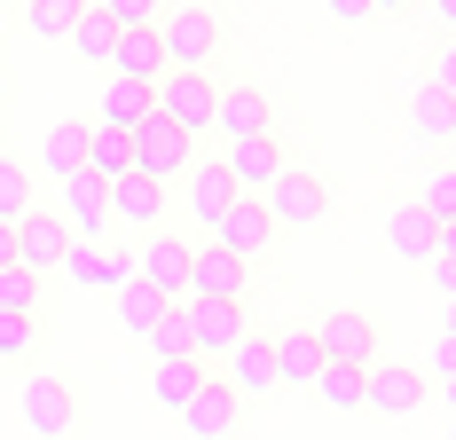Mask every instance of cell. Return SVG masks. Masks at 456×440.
Here are the masks:
<instances>
[{
    "instance_id": "e575fe53",
    "label": "cell",
    "mask_w": 456,
    "mask_h": 440,
    "mask_svg": "<svg viewBox=\"0 0 456 440\" xmlns=\"http://www.w3.org/2000/svg\"><path fill=\"white\" fill-rule=\"evenodd\" d=\"M417 205L441 220V228H456V166H433V174L417 181Z\"/></svg>"
},
{
    "instance_id": "6da1fadb",
    "label": "cell",
    "mask_w": 456,
    "mask_h": 440,
    "mask_svg": "<svg viewBox=\"0 0 456 440\" xmlns=\"http://www.w3.org/2000/svg\"><path fill=\"white\" fill-rule=\"evenodd\" d=\"M158 47H166V71H205L221 55V16L197 8V0H182V8L158 16Z\"/></svg>"
},
{
    "instance_id": "7dc6e473",
    "label": "cell",
    "mask_w": 456,
    "mask_h": 440,
    "mask_svg": "<svg viewBox=\"0 0 456 440\" xmlns=\"http://www.w3.org/2000/svg\"><path fill=\"white\" fill-rule=\"evenodd\" d=\"M0 8H24V0H0Z\"/></svg>"
},
{
    "instance_id": "74e56055",
    "label": "cell",
    "mask_w": 456,
    "mask_h": 440,
    "mask_svg": "<svg viewBox=\"0 0 456 440\" xmlns=\"http://www.w3.org/2000/svg\"><path fill=\"white\" fill-rule=\"evenodd\" d=\"M0 314H40V275L0 267Z\"/></svg>"
},
{
    "instance_id": "ac0fdd59",
    "label": "cell",
    "mask_w": 456,
    "mask_h": 440,
    "mask_svg": "<svg viewBox=\"0 0 456 440\" xmlns=\"http://www.w3.org/2000/svg\"><path fill=\"white\" fill-rule=\"evenodd\" d=\"M63 275H71V283H87V291H118V283H134V252L71 244V252H63Z\"/></svg>"
},
{
    "instance_id": "4fadbf2b",
    "label": "cell",
    "mask_w": 456,
    "mask_h": 440,
    "mask_svg": "<svg viewBox=\"0 0 456 440\" xmlns=\"http://www.w3.org/2000/svg\"><path fill=\"white\" fill-rule=\"evenodd\" d=\"M236 197H244V189L228 181V166H221V158H197V166L182 174V205H189V220H205V236H213V220H221L228 205H236Z\"/></svg>"
},
{
    "instance_id": "c3c4849f",
    "label": "cell",
    "mask_w": 456,
    "mask_h": 440,
    "mask_svg": "<svg viewBox=\"0 0 456 440\" xmlns=\"http://www.w3.org/2000/svg\"><path fill=\"white\" fill-rule=\"evenodd\" d=\"M0 94H8V79H0Z\"/></svg>"
},
{
    "instance_id": "52a82bcc",
    "label": "cell",
    "mask_w": 456,
    "mask_h": 440,
    "mask_svg": "<svg viewBox=\"0 0 456 440\" xmlns=\"http://www.w3.org/2000/svg\"><path fill=\"white\" fill-rule=\"evenodd\" d=\"M24 425H32V440H63L79 425V394H71L63 378L32 370V378H24Z\"/></svg>"
},
{
    "instance_id": "8992f818",
    "label": "cell",
    "mask_w": 456,
    "mask_h": 440,
    "mask_svg": "<svg viewBox=\"0 0 456 440\" xmlns=\"http://www.w3.org/2000/svg\"><path fill=\"white\" fill-rule=\"evenodd\" d=\"M221 166H228V181L244 197H268L291 158H283V134H252V142H221Z\"/></svg>"
},
{
    "instance_id": "484cf974",
    "label": "cell",
    "mask_w": 456,
    "mask_h": 440,
    "mask_svg": "<svg viewBox=\"0 0 456 440\" xmlns=\"http://www.w3.org/2000/svg\"><path fill=\"white\" fill-rule=\"evenodd\" d=\"M87 174L110 189V181H126L134 174V134H118V126H94L87 134Z\"/></svg>"
},
{
    "instance_id": "8fae6325",
    "label": "cell",
    "mask_w": 456,
    "mask_h": 440,
    "mask_svg": "<svg viewBox=\"0 0 456 440\" xmlns=\"http://www.w3.org/2000/svg\"><path fill=\"white\" fill-rule=\"evenodd\" d=\"M55 220L71 228V244H102V228H110V189H102L94 174H71V181H63Z\"/></svg>"
},
{
    "instance_id": "9a60e30c",
    "label": "cell",
    "mask_w": 456,
    "mask_h": 440,
    "mask_svg": "<svg viewBox=\"0 0 456 440\" xmlns=\"http://www.w3.org/2000/svg\"><path fill=\"white\" fill-rule=\"evenodd\" d=\"M63 252H71V228H63L55 213L16 220V267H24V275H47V267H63Z\"/></svg>"
},
{
    "instance_id": "e0dca14e",
    "label": "cell",
    "mask_w": 456,
    "mask_h": 440,
    "mask_svg": "<svg viewBox=\"0 0 456 440\" xmlns=\"http://www.w3.org/2000/svg\"><path fill=\"white\" fill-rule=\"evenodd\" d=\"M425 370H410V362H370V409L378 417H410L417 401H425Z\"/></svg>"
},
{
    "instance_id": "d6986e66",
    "label": "cell",
    "mask_w": 456,
    "mask_h": 440,
    "mask_svg": "<svg viewBox=\"0 0 456 440\" xmlns=\"http://www.w3.org/2000/svg\"><path fill=\"white\" fill-rule=\"evenodd\" d=\"M110 220H126V228H166V181H150V174H126V181H110Z\"/></svg>"
},
{
    "instance_id": "4dcf8cb0",
    "label": "cell",
    "mask_w": 456,
    "mask_h": 440,
    "mask_svg": "<svg viewBox=\"0 0 456 440\" xmlns=\"http://www.w3.org/2000/svg\"><path fill=\"white\" fill-rule=\"evenodd\" d=\"M71 47H79L87 63H110V55H118V24H110L102 8H79V24H71Z\"/></svg>"
},
{
    "instance_id": "1f68e13d",
    "label": "cell",
    "mask_w": 456,
    "mask_h": 440,
    "mask_svg": "<svg viewBox=\"0 0 456 440\" xmlns=\"http://www.w3.org/2000/svg\"><path fill=\"white\" fill-rule=\"evenodd\" d=\"M118 322H126L134 338H150V330L166 322V299H158L150 283H118Z\"/></svg>"
},
{
    "instance_id": "836d02e7",
    "label": "cell",
    "mask_w": 456,
    "mask_h": 440,
    "mask_svg": "<svg viewBox=\"0 0 456 440\" xmlns=\"http://www.w3.org/2000/svg\"><path fill=\"white\" fill-rule=\"evenodd\" d=\"M142 346H150V362H182V354H197V338H189V307H166V322H158Z\"/></svg>"
},
{
    "instance_id": "ffe728a7",
    "label": "cell",
    "mask_w": 456,
    "mask_h": 440,
    "mask_svg": "<svg viewBox=\"0 0 456 440\" xmlns=\"http://www.w3.org/2000/svg\"><path fill=\"white\" fill-rule=\"evenodd\" d=\"M182 417H189V433H197V440H228V433H236V417H244V394L221 386V378H205Z\"/></svg>"
},
{
    "instance_id": "ee69618b",
    "label": "cell",
    "mask_w": 456,
    "mask_h": 440,
    "mask_svg": "<svg viewBox=\"0 0 456 440\" xmlns=\"http://www.w3.org/2000/svg\"><path fill=\"white\" fill-rule=\"evenodd\" d=\"M433 8H441V24H449V32H456V0H433Z\"/></svg>"
},
{
    "instance_id": "cb8c5ba5",
    "label": "cell",
    "mask_w": 456,
    "mask_h": 440,
    "mask_svg": "<svg viewBox=\"0 0 456 440\" xmlns=\"http://www.w3.org/2000/svg\"><path fill=\"white\" fill-rule=\"evenodd\" d=\"M150 87H134V79H102V110H94V126H118V134H134L150 126Z\"/></svg>"
},
{
    "instance_id": "30bf717a",
    "label": "cell",
    "mask_w": 456,
    "mask_h": 440,
    "mask_svg": "<svg viewBox=\"0 0 456 440\" xmlns=\"http://www.w3.org/2000/svg\"><path fill=\"white\" fill-rule=\"evenodd\" d=\"M244 291H252V260H236L221 244H197V260H189V299H236V307H244Z\"/></svg>"
},
{
    "instance_id": "ab89813d",
    "label": "cell",
    "mask_w": 456,
    "mask_h": 440,
    "mask_svg": "<svg viewBox=\"0 0 456 440\" xmlns=\"http://www.w3.org/2000/svg\"><path fill=\"white\" fill-rule=\"evenodd\" d=\"M322 8H330L338 24H362V16H370V0H322Z\"/></svg>"
},
{
    "instance_id": "7bdbcfd3",
    "label": "cell",
    "mask_w": 456,
    "mask_h": 440,
    "mask_svg": "<svg viewBox=\"0 0 456 440\" xmlns=\"http://www.w3.org/2000/svg\"><path fill=\"white\" fill-rule=\"evenodd\" d=\"M441 338H456V299H441Z\"/></svg>"
},
{
    "instance_id": "5bb4252c",
    "label": "cell",
    "mask_w": 456,
    "mask_h": 440,
    "mask_svg": "<svg viewBox=\"0 0 456 440\" xmlns=\"http://www.w3.org/2000/svg\"><path fill=\"white\" fill-rule=\"evenodd\" d=\"M228 386H236V394H283V370H275V338L268 330H244V338H236V354H228Z\"/></svg>"
},
{
    "instance_id": "277c9868",
    "label": "cell",
    "mask_w": 456,
    "mask_h": 440,
    "mask_svg": "<svg viewBox=\"0 0 456 440\" xmlns=\"http://www.w3.org/2000/svg\"><path fill=\"white\" fill-rule=\"evenodd\" d=\"M260 205L275 213V228H315V220L330 213V181L307 174V166H283V174H275V189L260 197Z\"/></svg>"
},
{
    "instance_id": "ba28073f",
    "label": "cell",
    "mask_w": 456,
    "mask_h": 440,
    "mask_svg": "<svg viewBox=\"0 0 456 440\" xmlns=\"http://www.w3.org/2000/svg\"><path fill=\"white\" fill-rule=\"evenodd\" d=\"M189 166H197L189 134H182V126H166V118L150 110V126H134V174H150V181H182Z\"/></svg>"
},
{
    "instance_id": "bcb514c9",
    "label": "cell",
    "mask_w": 456,
    "mask_h": 440,
    "mask_svg": "<svg viewBox=\"0 0 456 440\" xmlns=\"http://www.w3.org/2000/svg\"><path fill=\"white\" fill-rule=\"evenodd\" d=\"M441 394H449V409H456V378H449V386H441Z\"/></svg>"
},
{
    "instance_id": "3957f363",
    "label": "cell",
    "mask_w": 456,
    "mask_h": 440,
    "mask_svg": "<svg viewBox=\"0 0 456 440\" xmlns=\"http://www.w3.org/2000/svg\"><path fill=\"white\" fill-rule=\"evenodd\" d=\"M189 236H174V228H150L142 236V252H134V283H150L166 307H189Z\"/></svg>"
},
{
    "instance_id": "7a4b0ae2",
    "label": "cell",
    "mask_w": 456,
    "mask_h": 440,
    "mask_svg": "<svg viewBox=\"0 0 456 440\" xmlns=\"http://www.w3.org/2000/svg\"><path fill=\"white\" fill-rule=\"evenodd\" d=\"M150 102H158V118H166V126H182L189 142H197V134H213L221 79H213V71H166V79L150 87Z\"/></svg>"
},
{
    "instance_id": "8d00e7d4",
    "label": "cell",
    "mask_w": 456,
    "mask_h": 440,
    "mask_svg": "<svg viewBox=\"0 0 456 440\" xmlns=\"http://www.w3.org/2000/svg\"><path fill=\"white\" fill-rule=\"evenodd\" d=\"M87 8H102L118 32H158V16H166V0H87Z\"/></svg>"
},
{
    "instance_id": "60d3db41",
    "label": "cell",
    "mask_w": 456,
    "mask_h": 440,
    "mask_svg": "<svg viewBox=\"0 0 456 440\" xmlns=\"http://www.w3.org/2000/svg\"><path fill=\"white\" fill-rule=\"evenodd\" d=\"M456 378V338H441V386Z\"/></svg>"
},
{
    "instance_id": "7c38bea8",
    "label": "cell",
    "mask_w": 456,
    "mask_h": 440,
    "mask_svg": "<svg viewBox=\"0 0 456 440\" xmlns=\"http://www.w3.org/2000/svg\"><path fill=\"white\" fill-rule=\"evenodd\" d=\"M268 236H275V213L260 205V197H236V205L213 220V244L236 252V260H260V252H268Z\"/></svg>"
},
{
    "instance_id": "d6a6232c",
    "label": "cell",
    "mask_w": 456,
    "mask_h": 440,
    "mask_svg": "<svg viewBox=\"0 0 456 440\" xmlns=\"http://www.w3.org/2000/svg\"><path fill=\"white\" fill-rule=\"evenodd\" d=\"M79 8H87V0H24V24H32L40 40H71Z\"/></svg>"
},
{
    "instance_id": "83f0119b",
    "label": "cell",
    "mask_w": 456,
    "mask_h": 440,
    "mask_svg": "<svg viewBox=\"0 0 456 440\" xmlns=\"http://www.w3.org/2000/svg\"><path fill=\"white\" fill-rule=\"evenodd\" d=\"M32 166H16L8 150H0V228H16V220H32Z\"/></svg>"
},
{
    "instance_id": "f1b7e54d",
    "label": "cell",
    "mask_w": 456,
    "mask_h": 440,
    "mask_svg": "<svg viewBox=\"0 0 456 440\" xmlns=\"http://www.w3.org/2000/svg\"><path fill=\"white\" fill-rule=\"evenodd\" d=\"M410 134L417 142H441V134H456V102L441 87H417L410 94Z\"/></svg>"
},
{
    "instance_id": "f35d334b",
    "label": "cell",
    "mask_w": 456,
    "mask_h": 440,
    "mask_svg": "<svg viewBox=\"0 0 456 440\" xmlns=\"http://www.w3.org/2000/svg\"><path fill=\"white\" fill-rule=\"evenodd\" d=\"M425 87H441L456 102V40H441V55H433V79H425Z\"/></svg>"
},
{
    "instance_id": "9c48e42d",
    "label": "cell",
    "mask_w": 456,
    "mask_h": 440,
    "mask_svg": "<svg viewBox=\"0 0 456 440\" xmlns=\"http://www.w3.org/2000/svg\"><path fill=\"white\" fill-rule=\"evenodd\" d=\"M213 134L221 142H252V134H275V110L252 79H221V102H213Z\"/></svg>"
},
{
    "instance_id": "4316f807",
    "label": "cell",
    "mask_w": 456,
    "mask_h": 440,
    "mask_svg": "<svg viewBox=\"0 0 456 440\" xmlns=\"http://www.w3.org/2000/svg\"><path fill=\"white\" fill-rule=\"evenodd\" d=\"M275 370H283V386H315V378H322L315 322H307V330H283V338H275Z\"/></svg>"
},
{
    "instance_id": "44dd1931",
    "label": "cell",
    "mask_w": 456,
    "mask_h": 440,
    "mask_svg": "<svg viewBox=\"0 0 456 440\" xmlns=\"http://www.w3.org/2000/svg\"><path fill=\"white\" fill-rule=\"evenodd\" d=\"M87 134H94V118H55V126H47V142H40V166H47L55 181L87 174Z\"/></svg>"
},
{
    "instance_id": "d590c367",
    "label": "cell",
    "mask_w": 456,
    "mask_h": 440,
    "mask_svg": "<svg viewBox=\"0 0 456 440\" xmlns=\"http://www.w3.org/2000/svg\"><path fill=\"white\" fill-rule=\"evenodd\" d=\"M40 354V314H0V362H32Z\"/></svg>"
},
{
    "instance_id": "603a6c76",
    "label": "cell",
    "mask_w": 456,
    "mask_h": 440,
    "mask_svg": "<svg viewBox=\"0 0 456 440\" xmlns=\"http://www.w3.org/2000/svg\"><path fill=\"white\" fill-rule=\"evenodd\" d=\"M110 79H134V87H158V79H166V47H158V32H118V55H110Z\"/></svg>"
},
{
    "instance_id": "f546056e",
    "label": "cell",
    "mask_w": 456,
    "mask_h": 440,
    "mask_svg": "<svg viewBox=\"0 0 456 440\" xmlns=\"http://www.w3.org/2000/svg\"><path fill=\"white\" fill-rule=\"evenodd\" d=\"M315 394H322V409H370V370H338V362H322Z\"/></svg>"
},
{
    "instance_id": "5b68a950",
    "label": "cell",
    "mask_w": 456,
    "mask_h": 440,
    "mask_svg": "<svg viewBox=\"0 0 456 440\" xmlns=\"http://www.w3.org/2000/svg\"><path fill=\"white\" fill-rule=\"evenodd\" d=\"M315 346H322V362H338V370H370V362H378V322H370L362 307H338V314L315 322Z\"/></svg>"
},
{
    "instance_id": "2e32d148",
    "label": "cell",
    "mask_w": 456,
    "mask_h": 440,
    "mask_svg": "<svg viewBox=\"0 0 456 440\" xmlns=\"http://www.w3.org/2000/svg\"><path fill=\"white\" fill-rule=\"evenodd\" d=\"M189 338H197V362H205V354H236L244 307H236V299H189Z\"/></svg>"
},
{
    "instance_id": "7402d4cb",
    "label": "cell",
    "mask_w": 456,
    "mask_h": 440,
    "mask_svg": "<svg viewBox=\"0 0 456 440\" xmlns=\"http://www.w3.org/2000/svg\"><path fill=\"white\" fill-rule=\"evenodd\" d=\"M386 236H394V252H402V260H433V252H441V220L425 213L417 197H402V205H394Z\"/></svg>"
},
{
    "instance_id": "b9f144b4",
    "label": "cell",
    "mask_w": 456,
    "mask_h": 440,
    "mask_svg": "<svg viewBox=\"0 0 456 440\" xmlns=\"http://www.w3.org/2000/svg\"><path fill=\"white\" fill-rule=\"evenodd\" d=\"M0 267H16V228H0Z\"/></svg>"
},
{
    "instance_id": "d4e9b609",
    "label": "cell",
    "mask_w": 456,
    "mask_h": 440,
    "mask_svg": "<svg viewBox=\"0 0 456 440\" xmlns=\"http://www.w3.org/2000/svg\"><path fill=\"white\" fill-rule=\"evenodd\" d=\"M197 386H205V362H197V354H182V362H150V394L166 401L174 417L197 401Z\"/></svg>"
},
{
    "instance_id": "f6af8a7d",
    "label": "cell",
    "mask_w": 456,
    "mask_h": 440,
    "mask_svg": "<svg viewBox=\"0 0 456 440\" xmlns=\"http://www.w3.org/2000/svg\"><path fill=\"white\" fill-rule=\"evenodd\" d=\"M370 8H410V0H370Z\"/></svg>"
}]
</instances>
